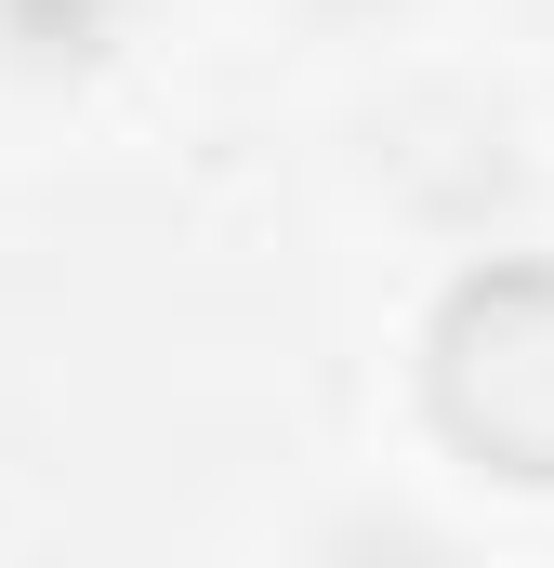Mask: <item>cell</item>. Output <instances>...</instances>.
I'll list each match as a JSON object with an SVG mask.
<instances>
[{"label": "cell", "mask_w": 554, "mask_h": 568, "mask_svg": "<svg viewBox=\"0 0 554 568\" xmlns=\"http://www.w3.org/2000/svg\"><path fill=\"white\" fill-rule=\"evenodd\" d=\"M317 27H383V13H410V0H304Z\"/></svg>", "instance_id": "4"}, {"label": "cell", "mask_w": 554, "mask_h": 568, "mask_svg": "<svg viewBox=\"0 0 554 568\" xmlns=\"http://www.w3.org/2000/svg\"><path fill=\"white\" fill-rule=\"evenodd\" d=\"M422 384H435V424L489 476L554 489V265H529V252L462 265L422 331Z\"/></svg>", "instance_id": "1"}, {"label": "cell", "mask_w": 554, "mask_h": 568, "mask_svg": "<svg viewBox=\"0 0 554 568\" xmlns=\"http://www.w3.org/2000/svg\"><path fill=\"white\" fill-rule=\"evenodd\" d=\"M133 40V0H0V80H93Z\"/></svg>", "instance_id": "2"}, {"label": "cell", "mask_w": 554, "mask_h": 568, "mask_svg": "<svg viewBox=\"0 0 554 568\" xmlns=\"http://www.w3.org/2000/svg\"><path fill=\"white\" fill-rule=\"evenodd\" d=\"M304 568H475L435 516H410V503H343L317 542H304Z\"/></svg>", "instance_id": "3"}]
</instances>
